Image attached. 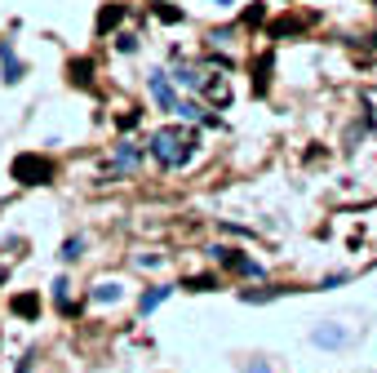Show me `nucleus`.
I'll return each mask as SVG.
<instances>
[{
  "mask_svg": "<svg viewBox=\"0 0 377 373\" xmlns=\"http://www.w3.org/2000/svg\"><path fill=\"white\" fill-rule=\"evenodd\" d=\"M151 155H155V165H164V169H182V165L196 155V134L182 129V125L155 129L151 134Z\"/></svg>",
  "mask_w": 377,
  "mask_h": 373,
  "instance_id": "obj_1",
  "label": "nucleus"
},
{
  "mask_svg": "<svg viewBox=\"0 0 377 373\" xmlns=\"http://www.w3.org/2000/svg\"><path fill=\"white\" fill-rule=\"evenodd\" d=\"M49 178H54V169L40 160V155H18V160H14V183L36 187V183H49Z\"/></svg>",
  "mask_w": 377,
  "mask_h": 373,
  "instance_id": "obj_2",
  "label": "nucleus"
},
{
  "mask_svg": "<svg viewBox=\"0 0 377 373\" xmlns=\"http://www.w3.org/2000/svg\"><path fill=\"white\" fill-rule=\"evenodd\" d=\"M213 254V262H222L226 271H236V275H253V280H258L262 275V267L253 258H245V254H236V249H226V245H217V249H209Z\"/></svg>",
  "mask_w": 377,
  "mask_h": 373,
  "instance_id": "obj_3",
  "label": "nucleus"
},
{
  "mask_svg": "<svg viewBox=\"0 0 377 373\" xmlns=\"http://www.w3.org/2000/svg\"><path fill=\"white\" fill-rule=\"evenodd\" d=\"M151 98H155V102H160V107H164V112H178V102H182V98H178V93H174V89H169V76H164V71H151Z\"/></svg>",
  "mask_w": 377,
  "mask_h": 373,
  "instance_id": "obj_4",
  "label": "nucleus"
},
{
  "mask_svg": "<svg viewBox=\"0 0 377 373\" xmlns=\"http://www.w3.org/2000/svg\"><path fill=\"white\" fill-rule=\"evenodd\" d=\"M138 160H142V147H138V142H120L111 169H116V174H133V169H138Z\"/></svg>",
  "mask_w": 377,
  "mask_h": 373,
  "instance_id": "obj_5",
  "label": "nucleus"
},
{
  "mask_svg": "<svg viewBox=\"0 0 377 373\" xmlns=\"http://www.w3.org/2000/svg\"><path fill=\"white\" fill-rule=\"evenodd\" d=\"M315 347H346L351 342V329H342V324H320V329L311 333Z\"/></svg>",
  "mask_w": 377,
  "mask_h": 373,
  "instance_id": "obj_6",
  "label": "nucleus"
},
{
  "mask_svg": "<svg viewBox=\"0 0 377 373\" xmlns=\"http://www.w3.org/2000/svg\"><path fill=\"white\" fill-rule=\"evenodd\" d=\"M174 80H178V85H187V89H204V71H200V67H191V63H178Z\"/></svg>",
  "mask_w": 377,
  "mask_h": 373,
  "instance_id": "obj_7",
  "label": "nucleus"
},
{
  "mask_svg": "<svg viewBox=\"0 0 377 373\" xmlns=\"http://www.w3.org/2000/svg\"><path fill=\"white\" fill-rule=\"evenodd\" d=\"M204 98L217 102V107H226V102H231V85H226L222 76H217V80H204Z\"/></svg>",
  "mask_w": 377,
  "mask_h": 373,
  "instance_id": "obj_8",
  "label": "nucleus"
},
{
  "mask_svg": "<svg viewBox=\"0 0 377 373\" xmlns=\"http://www.w3.org/2000/svg\"><path fill=\"white\" fill-rule=\"evenodd\" d=\"M0 67H5V80L14 85V80H22V63L14 58V50L9 45H0Z\"/></svg>",
  "mask_w": 377,
  "mask_h": 373,
  "instance_id": "obj_9",
  "label": "nucleus"
},
{
  "mask_svg": "<svg viewBox=\"0 0 377 373\" xmlns=\"http://www.w3.org/2000/svg\"><path fill=\"white\" fill-rule=\"evenodd\" d=\"M169 294H174V284H155L151 294H142V303H138V307H142V316H147V311H155V307H160Z\"/></svg>",
  "mask_w": 377,
  "mask_h": 373,
  "instance_id": "obj_10",
  "label": "nucleus"
},
{
  "mask_svg": "<svg viewBox=\"0 0 377 373\" xmlns=\"http://www.w3.org/2000/svg\"><path fill=\"white\" fill-rule=\"evenodd\" d=\"M271 63H275L271 54H262V58H258V67H253V71H258V76H253V93H266V80H271L266 71H271Z\"/></svg>",
  "mask_w": 377,
  "mask_h": 373,
  "instance_id": "obj_11",
  "label": "nucleus"
},
{
  "mask_svg": "<svg viewBox=\"0 0 377 373\" xmlns=\"http://www.w3.org/2000/svg\"><path fill=\"white\" fill-rule=\"evenodd\" d=\"M54 303H58V311H63V316H71V284H67V280L54 284Z\"/></svg>",
  "mask_w": 377,
  "mask_h": 373,
  "instance_id": "obj_12",
  "label": "nucleus"
},
{
  "mask_svg": "<svg viewBox=\"0 0 377 373\" xmlns=\"http://www.w3.org/2000/svg\"><path fill=\"white\" fill-rule=\"evenodd\" d=\"M93 298H98V303H120V284L116 280H102L98 289H93Z\"/></svg>",
  "mask_w": 377,
  "mask_h": 373,
  "instance_id": "obj_13",
  "label": "nucleus"
},
{
  "mask_svg": "<svg viewBox=\"0 0 377 373\" xmlns=\"http://www.w3.org/2000/svg\"><path fill=\"white\" fill-rule=\"evenodd\" d=\"M14 311H18V316H36V311H40V298L22 294V298H14Z\"/></svg>",
  "mask_w": 377,
  "mask_h": 373,
  "instance_id": "obj_14",
  "label": "nucleus"
},
{
  "mask_svg": "<svg viewBox=\"0 0 377 373\" xmlns=\"http://www.w3.org/2000/svg\"><path fill=\"white\" fill-rule=\"evenodd\" d=\"M174 116H182V120H209L200 102H178V112H174Z\"/></svg>",
  "mask_w": 377,
  "mask_h": 373,
  "instance_id": "obj_15",
  "label": "nucleus"
},
{
  "mask_svg": "<svg viewBox=\"0 0 377 373\" xmlns=\"http://www.w3.org/2000/svg\"><path fill=\"white\" fill-rule=\"evenodd\" d=\"M311 18H284V22H275V36H288V31H302Z\"/></svg>",
  "mask_w": 377,
  "mask_h": 373,
  "instance_id": "obj_16",
  "label": "nucleus"
},
{
  "mask_svg": "<svg viewBox=\"0 0 377 373\" xmlns=\"http://www.w3.org/2000/svg\"><path fill=\"white\" fill-rule=\"evenodd\" d=\"M80 254H84V240H80V236H76V240H67V245H63V262H76Z\"/></svg>",
  "mask_w": 377,
  "mask_h": 373,
  "instance_id": "obj_17",
  "label": "nucleus"
},
{
  "mask_svg": "<svg viewBox=\"0 0 377 373\" xmlns=\"http://www.w3.org/2000/svg\"><path fill=\"white\" fill-rule=\"evenodd\" d=\"M120 18H125V9H120V5H116V9H102V18H98V27L107 31V27H111V22H120Z\"/></svg>",
  "mask_w": 377,
  "mask_h": 373,
  "instance_id": "obj_18",
  "label": "nucleus"
},
{
  "mask_svg": "<svg viewBox=\"0 0 377 373\" xmlns=\"http://www.w3.org/2000/svg\"><path fill=\"white\" fill-rule=\"evenodd\" d=\"M71 80H80V85H89V63H84V58H80V63H71Z\"/></svg>",
  "mask_w": 377,
  "mask_h": 373,
  "instance_id": "obj_19",
  "label": "nucleus"
},
{
  "mask_svg": "<svg viewBox=\"0 0 377 373\" xmlns=\"http://www.w3.org/2000/svg\"><path fill=\"white\" fill-rule=\"evenodd\" d=\"M262 18H266V9H262V5H253V9H249V14H245V22H249V27H258V22H262Z\"/></svg>",
  "mask_w": 377,
  "mask_h": 373,
  "instance_id": "obj_20",
  "label": "nucleus"
},
{
  "mask_svg": "<svg viewBox=\"0 0 377 373\" xmlns=\"http://www.w3.org/2000/svg\"><path fill=\"white\" fill-rule=\"evenodd\" d=\"M116 45H120V54H133V50H138V36H120Z\"/></svg>",
  "mask_w": 377,
  "mask_h": 373,
  "instance_id": "obj_21",
  "label": "nucleus"
},
{
  "mask_svg": "<svg viewBox=\"0 0 377 373\" xmlns=\"http://www.w3.org/2000/svg\"><path fill=\"white\" fill-rule=\"evenodd\" d=\"M138 267H142V271H147V267H160V258H155V254H138Z\"/></svg>",
  "mask_w": 377,
  "mask_h": 373,
  "instance_id": "obj_22",
  "label": "nucleus"
},
{
  "mask_svg": "<svg viewBox=\"0 0 377 373\" xmlns=\"http://www.w3.org/2000/svg\"><path fill=\"white\" fill-rule=\"evenodd\" d=\"M231 36H236V31H231V27H226V31H213V36H209V40H213V45H231Z\"/></svg>",
  "mask_w": 377,
  "mask_h": 373,
  "instance_id": "obj_23",
  "label": "nucleus"
},
{
  "mask_svg": "<svg viewBox=\"0 0 377 373\" xmlns=\"http://www.w3.org/2000/svg\"><path fill=\"white\" fill-rule=\"evenodd\" d=\"M191 289H213V275H196V280H187Z\"/></svg>",
  "mask_w": 377,
  "mask_h": 373,
  "instance_id": "obj_24",
  "label": "nucleus"
},
{
  "mask_svg": "<svg viewBox=\"0 0 377 373\" xmlns=\"http://www.w3.org/2000/svg\"><path fill=\"white\" fill-rule=\"evenodd\" d=\"M249 373H271V369H266V365H253V369H249Z\"/></svg>",
  "mask_w": 377,
  "mask_h": 373,
  "instance_id": "obj_25",
  "label": "nucleus"
},
{
  "mask_svg": "<svg viewBox=\"0 0 377 373\" xmlns=\"http://www.w3.org/2000/svg\"><path fill=\"white\" fill-rule=\"evenodd\" d=\"M22 373H31V360H22Z\"/></svg>",
  "mask_w": 377,
  "mask_h": 373,
  "instance_id": "obj_26",
  "label": "nucleus"
}]
</instances>
